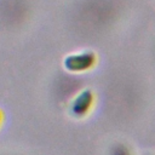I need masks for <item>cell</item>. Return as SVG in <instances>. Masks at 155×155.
Wrapping results in <instances>:
<instances>
[{
    "instance_id": "6da1fadb",
    "label": "cell",
    "mask_w": 155,
    "mask_h": 155,
    "mask_svg": "<svg viewBox=\"0 0 155 155\" xmlns=\"http://www.w3.org/2000/svg\"><path fill=\"white\" fill-rule=\"evenodd\" d=\"M96 63V56L92 52H84L80 54H73L65 58L64 65L71 71H84L92 68Z\"/></svg>"
},
{
    "instance_id": "7a4b0ae2",
    "label": "cell",
    "mask_w": 155,
    "mask_h": 155,
    "mask_svg": "<svg viewBox=\"0 0 155 155\" xmlns=\"http://www.w3.org/2000/svg\"><path fill=\"white\" fill-rule=\"evenodd\" d=\"M92 102H93V96L91 93V91H84L82 93H80L75 101L73 102V105H71V111L74 115L81 117L84 116L91 108L92 105Z\"/></svg>"
},
{
    "instance_id": "3957f363",
    "label": "cell",
    "mask_w": 155,
    "mask_h": 155,
    "mask_svg": "<svg viewBox=\"0 0 155 155\" xmlns=\"http://www.w3.org/2000/svg\"><path fill=\"white\" fill-rule=\"evenodd\" d=\"M0 122H1V113H0Z\"/></svg>"
}]
</instances>
